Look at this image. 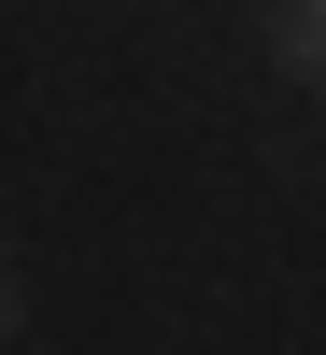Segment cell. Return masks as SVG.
<instances>
[{
  "instance_id": "cell-2",
  "label": "cell",
  "mask_w": 326,
  "mask_h": 355,
  "mask_svg": "<svg viewBox=\"0 0 326 355\" xmlns=\"http://www.w3.org/2000/svg\"><path fill=\"white\" fill-rule=\"evenodd\" d=\"M0 327H15V284H0Z\"/></svg>"
},
{
  "instance_id": "cell-1",
  "label": "cell",
  "mask_w": 326,
  "mask_h": 355,
  "mask_svg": "<svg viewBox=\"0 0 326 355\" xmlns=\"http://www.w3.org/2000/svg\"><path fill=\"white\" fill-rule=\"evenodd\" d=\"M284 71H326V0H284Z\"/></svg>"
}]
</instances>
